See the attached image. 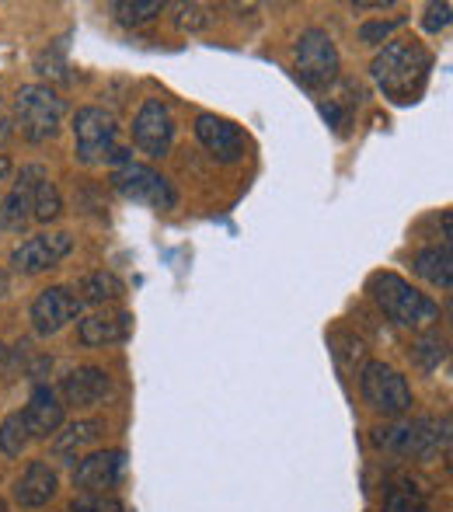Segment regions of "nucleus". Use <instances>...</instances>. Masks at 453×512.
Wrapping results in <instances>:
<instances>
[{"label":"nucleus","instance_id":"c85d7f7f","mask_svg":"<svg viewBox=\"0 0 453 512\" xmlns=\"http://www.w3.org/2000/svg\"><path fill=\"white\" fill-rule=\"evenodd\" d=\"M70 512H129L115 495H81L70 502Z\"/></svg>","mask_w":453,"mask_h":512},{"label":"nucleus","instance_id":"a211bd4d","mask_svg":"<svg viewBox=\"0 0 453 512\" xmlns=\"http://www.w3.org/2000/svg\"><path fill=\"white\" fill-rule=\"evenodd\" d=\"M102 432H105V422H98V418H81V422H70L67 429L56 432L49 450H53V457L63 460V464H74V460H81L84 453L102 439Z\"/></svg>","mask_w":453,"mask_h":512},{"label":"nucleus","instance_id":"9b49d317","mask_svg":"<svg viewBox=\"0 0 453 512\" xmlns=\"http://www.w3.org/2000/svg\"><path fill=\"white\" fill-rule=\"evenodd\" d=\"M122 471H126V453L122 450L84 453L74 467V485L81 488L84 495H109L122 481Z\"/></svg>","mask_w":453,"mask_h":512},{"label":"nucleus","instance_id":"f704fd0d","mask_svg":"<svg viewBox=\"0 0 453 512\" xmlns=\"http://www.w3.org/2000/svg\"><path fill=\"white\" fill-rule=\"evenodd\" d=\"M4 356H7V349H4V342H0V366H4Z\"/></svg>","mask_w":453,"mask_h":512},{"label":"nucleus","instance_id":"393cba45","mask_svg":"<svg viewBox=\"0 0 453 512\" xmlns=\"http://www.w3.org/2000/svg\"><path fill=\"white\" fill-rule=\"evenodd\" d=\"M380 512H433V509L422 499V492H415V485H394L391 492H387Z\"/></svg>","mask_w":453,"mask_h":512},{"label":"nucleus","instance_id":"bb28decb","mask_svg":"<svg viewBox=\"0 0 453 512\" xmlns=\"http://www.w3.org/2000/svg\"><path fill=\"white\" fill-rule=\"evenodd\" d=\"M332 352H335V359H339L342 370H352V366L366 356V345L359 342L356 335H349V331H335V335H332Z\"/></svg>","mask_w":453,"mask_h":512},{"label":"nucleus","instance_id":"6ab92c4d","mask_svg":"<svg viewBox=\"0 0 453 512\" xmlns=\"http://www.w3.org/2000/svg\"><path fill=\"white\" fill-rule=\"evenodd\" d=\"M415 276H422L426 283L440 286V290H450L453 286V251L450 244H433V248H422L412 262Z\"/></svg>","mask_w":453,"mask_h":512},{"label":"nucleus","instance_id":"f03ea898","mask_svg":"<svg viewBox=\"0 0 453 512\" xmlns=\"http://www.w3.org/2000/svg\"><path fill=\"white\" fill-rule=\"evenodd\" d=\"M370 297L377 300V307L384 310L398 328L422 331L440 321V304H436L429 293L415 290L412 283L394 276V272H377V276L370 279Z\"/></svg>","mask_w":453,"mask_h":512},{"label":"nucleus","instance_id":"423d86ee","mask_svg":"<svg viewBox=\"0 0 453 512\" xmlns=\"http://www.w3.org/2000/svg\"><path fill=\"white\" fill-rule=\"evenodd\" d=\"M115 136L119 126L105 108L84 105L74 115V143H77V161L81 164H102L115 157Z\"/></svg>","mask_w":453,"mask_h":512},{"label":"nucleus","instance_id":"1a4fd4ad","mask_svg":"<svg viewBox=\"0 0 453 512\" xmlns=\"http://www.w3.org/2000/svg\"><path fill=\"white\" fill-rule=\"evenodd\" d=\"M133 143L147 157H164L175 143V119L161 98H147L133 119Z\"/></svg>","mask_w":453,"mask_h":512},{"label":"nucleus","instance_id":"4468645a","mask_svg":"<svg viewBox=\"0 0 453 512\" xmlns=\"http://www.w3.org/2000/svg\"><path fill=\"white\" fill-rule=\"evenodd\" d=\"M77 335L88 349H102V345H119L133 335V314L126 310H98V314L81 317Z\"/></svg>","mask_w":453,"mask_h":512},{"label":"nucleus","instance_id":"f3484780","mask_svg":"<svg viewBox=\"0 0 453 512\" xmlns=\"http://www.w3.org/2000/svg\"><path fill=\"white\" fill-rule=\"evenodd\" d=\"M25 415V425H28V436L32 439H49L63 429V401L53 387H35L32 391V401L28 408L21 411Z\"/></svg>","mask_w":453,"mask_h":512},{"label":"nucleus","instance_id":"0eeeda50","mask_svg":"<svg viewBox=\"0 0 453 512\" xmlns=\"http://www.w3.org/2000/svg\"><path fill=\"white\" fill-rule=\"evenodd\" d=\"M112 189L119 192L122 199H129V203H140L150 209H175L178 203L168 178L157 175L147 164H133V161L112 171Z\"/></svg>","mask_w":453,"mask_h":512},{"label":"nucleus","instance_id":"412c9836","mask_svg":"<svg viewBox=\"0 0 453 512\" xmlns=\"http://www.w3.org/2000/svg\"><path fill=\"white\" fill-rule=\"evenodd\" d=\"M74 293H81V304H109V300L126 297V283H122L115 272H91V276L81 279Z\"/></svg>","mask_w":453,"mask_h":512},{"label":"nucleus","instance_id":"2eb2a0df","mask_svg":"<svg viewBox=\"0 0 453 512\" xmlns=\"http://www.w3.org/2000/svg\"><path fill=\"white\" fill-rule=\"evenodd\" d=\"M18 182L28 189V199H32V220L39 223H53L56 216L63 213V196L53 185V178L46 175L42 164H25L18 171Z\"/></svg>","mask_w":453,"mask_h":512},{"label":"nucleus","instance_id":"9d476101","mask_svg":"<svg viewBox=\"0 0 453 512\" xmlns=\"http://www.w3.org/2000/svg\"><path fill=\"white\" fill-rule=\"evenodd\" d=\"M81 310H84V304L74 290H67V286H49V290H42L39 297L32 300L28 317H32L35 335L49 338V335H56L67 321H74Z\"/></svg>","mask_w":453,"mask_h":512},{"label":"nucleus","instance_id":"dca6fc26","mask_svg":"<svg viewBox=\"0 0 453 512\" xmlns=\"http://www.w3.org/2000/svg\"><path fill=\"white\" fill-rule=\"evenodd\" d=\"M56 488H60V478H56L53 467L46 460H32L18 478V485H14V502L21 509H42L56 499Z\"/></svg>","mask_w":453,"mask_h":512},{"label":"nucleus","instance_id":"7ed1b4c3","mask_svg":"<svg viewBox=\"0 0 453 512\" xmlns=\"http://www.w3.org/2000/svg\"><path fill=\"white\" fill-rule=\"evenodd\" d=\"M63 112H67V105H63V98L53 88H46V84H25L14 95L11 122L21 129V136L28 143H49L60 133Z\"/></svg>","mask_w":453,"mask_h":512},{"label":"nucleus","instance_id":"5701e85b","mask_svg":"<svg viewBox=\"0 0 453 512\" xmlns=\"http://www.w3.org/2000/svg\"><path fill=\"white\" fill-rule=\"evenodd\" d=\"M28 439L32 436H28V425L21 411H14V415H7L4 422H0V453H4V457H21Z\"/></svg>","mask_w":453,"mask_h":512},{"label":"nucleus","instance_id":"2f4dec72","mask_svg":"<svg viewBox=\"0 0 453 512\" xmlns=\"http://www.w3.org/2000/svg\"><path fill=\"white\" fill-rule=\"evenodd\" d=\"M11 129H14L11 112H7L4 98H0V147H4V143H7V136H11Z\"/></svg>","mask_w":453,"mask_h":512},{"label":"nucleus","instance_id":"6e6552de","mask_svg":"<svg viewBox=\"0 0 453 512\" xmlns=\"http://www.w3.org/2000/svg\"><path fill=\"white\" fill-rule=\"evenodd\" d=\"M70 251H74V237L60 234V230H46V234L28 237L11 251V269L21 276H39V272L60 265Z\"/></svg>","mask_w":453,"mask_h":512},{"label":"nucleus","instance_id":"cd10ccee","mask_svg":"<svg viewBox=\"0 0 453 512\" xmlns=\"http://www.w3.org/2000/svg\"><path fill=\"white\" fill-rule=\"evenodd\" d=\"M175 25L182 28V32H199V28L213 25V14H210V7H203V4H182L175 14Z\"/></svg>","mask_w":453,"mask_h":512},{"label":"nucleus","instance_id":"c756f323","mask_svg":"<svg viewBox=\"0 0 453 512\" xmlns=\"http://www.w3.org/2000/svg\"><path fill=\"white\" fill-rule=\"evenodd\" d=\"M405 25V18H391V21H366L363 28H359V42H370V46H377V42H387L398 28Z\"/></svg>","mask_w":453,"mask_h":512},{"label":"nucleus","instance_id":"473e14b6","mask_svg":"<svg viewBox=\"0 0 453 512\" xmlns=\"http://www.w3.org/2000/svg\"><path fill=\"white\" fill-rule=\"evenodd\" d=\"M356 11H384V7H394L391 0H356Z\"/></svg>","mask_w":453,"mask_h":512},{"label":"nucleus","instance_id":"f8f14e48","mask_svg":"<svg viewBox=\"0 0 453 512\" xmlns=\"http://www.w3.org/2000/svg\"><path fill=\"white\" fill-rule=\"evenodd\" d=\"M196 136L206 150H210L217 161L224 164H234L244 157V147H248V136L237 122L224 119V115H213V112H203L196 119Z\"/></svg>","mask_w":453,"mask_h":512},{"label":"nucleus","instance_id":"b1692460","mask_svg":"<svg viewBox=\"0 0 453 512\" xmlns=\"http://www.w3.org/2000/svg\"><path fill=\"white\" fill-rule=\"evenodd\" d=\"M373 446H377V450L401 453V457H408V453H412V422L377 429V432H373Z\"/></svg>","mask_w":453,"mask_h":512},{"label":"nucleus","instance_id":"72a5a7b5","mask_svg":"<svg viewBox=\"0 0 453 512\" xmlns=\"http://www.w3.org/2000/svg\"><path fill=\"white\" fill-rule=\"evenodd\" d=\"M7 290H11V279H7V272L0 269V300L7 297Z\"/></svg>","mask_w":453,"mask_h":512},{"label":"nucleus","instance_id":"20e7f679","mask_svg":"<svg viewBox=\"0 0 453 512\" xmlns=\"http://www.w3.org/2000/svg\"><path fill=\"white\" fill-rule=\"evenodd\" d=\"M339 49L335 39L325 28H304L293 46V70H297L300 84L311 91H321L339 77Z\"/></svg>","mask_w":453,"mask_h":512},{"label":"nucleus","instance_id":"aec40b11","mask_svg":"<svg viewBox=\"0 0 453 512\" xmlns=\"http://www.w3.org/2000/svg\"><path fill=\"white\" fill-rule=\"evenodd\" d=\"M32 223V199H28V189L14 178V189L0 199V230H11V234H21V230Z\"/></svg>","mask_w":453,"mask_h":512},{"label":"nucleus","instance_id":"a878e982","mask_svg":"<svg viewBox=\"0 0 453 512\" xmlns=\"http://www.w3.org/2000/svg\"><path fill=\"white\" fill-rule=\"evenodd\" d=\"M412 356H415V363H419L422 370H436V366L447 359V338H443L440 331H429V335L412 349Z\"/></svg>","mask_w":453,"mask_h":512},{"label":"nucleus","instance_id":"39448f33","mask_svg":"<svg viewBox=\"0 0 453 512\" xmlns=\"http://www.w3.org/2000/svg\"><path fill=\"white\" fill-rule=\"evenodd\" d=\"M359 394H363V401L373 411L391 415V418L405 415V411L412 408V387H408V380L387 363L363 366V373H359Z\"/></svg>","mask_w":453,"mask_h":512},{"label":"nucleus","instance_id":"7c9ffc66","mask_svg":"<svg viewBox=\"0 0 453 512\" xmlns=\"http://www.w3.org/2000/svg\"><path fill=\"white\" fill-rule=\"evenodd\" d=\"M450 11H453V7L447 4V0H443V4H429L426 18H422V28H426L429 35L447 32V28H450Z\"/></svg>","mask_w":453,"mask_h":512},{"label":"nucleus","instance_id":"ddd939ff","mask_svg":"<svg viewBox=\"0 0 453 512\" xmlns=\"http://www.w3.org/2000/svg\"><path fill=\"white\" fill-rule=\"evenodd\" d=\"M112 394V377L102 366H77L60 380V401L77 408H95Z\"/></svg>","mask_w":453,"mask_h":512},{"label":"nucleus","instance_id":"4be33fe9","mask_svg":"<svg viewBox=\"0 0 453 512\" xmlns=\"http://www.w3.org/2000/svg\"><path fill=\"white\" fill-rule=\"evenodd\" d=\"M112 11L119 25H147L164 11V0H115Z\"/></svg>","mask_w":453,"mask_h":512},{"label":"nucleus","instance_id":"f257e3e1","mask_svg":"<svg viewBox=\"0 0 453 512\" xmlns=\"http://www.w3.org/2000/svg\"><path fill=\"white\" fill-rule=\"evenodd\" d=\"M433 70V56L422 42L408 39H391L370 63V77L377 81V88L384 91L387 102L394 105H412L422 98Z\"/></svg>","mask_w":453,"mask_h":512}]
</instances>
